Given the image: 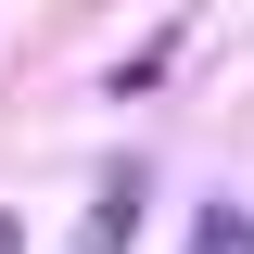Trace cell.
Returning a JSON list of instances; mask_svg holds the SVG:
<instances>
[{"mask_svg":"<svg viewBox=\"0 0 254 254\" xmlns=\"http://www.w3.org/2000/svg\"><path fill=\"white\" fill-rule=\"evenodd\" d=\"M127 229H140V165H127V178H102V229H89V254H115Z\"/></svg>","mask_w":254,"mask_h":254,"instance_id":"obj_2","label":"cell"},{"mask_svg":"<svg viewBox=\"0 0 254 254\" xmlns=\"http://www.w3.org/2000/svg\"><path fill=\"white\" fill-rule=\"evenodd\" d=\"M190 254H254V203H203L190 216Z\"/></svg>","mask_w":254,"mask_h":254,"instance_id":"obj_1","label":"cell"},{"mask_svg":"<svg viewBox=\"0 0 254 254\" xmlns=\"http://www.w3.org/2000/svg\"><path fill=\"white\" fill-rule=\"evenodd\" d=\"M0 254H26V216H0Z\"/></svg>","mask_w":254,"mask_h":254,"instance_id":"obj_3","label":"cell"}]
</instances>
